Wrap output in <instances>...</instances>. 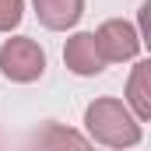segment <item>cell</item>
<instances>
[{"label": "cell", "mask_w": 151, "mask_h": 151, "mask_svg": "<svg viewBox=\"0 0 151 151\" xmlns=\"http://www.w3.org/2000/svg\"><path fill=\"white\" fill-rule=\"evenodd\" d=\"M4 70L14 77H32L42 70V53H35L28 42H14L4 49Z\"/></svg>", "instance_id": "cell-1"}]
</instances>
